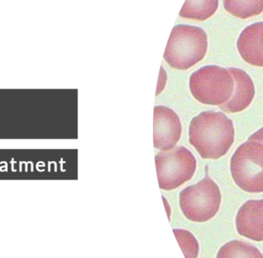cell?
Segmentation results:
<instances>
[{
    "instance_id": "obj_10",
    "label": "cell",
    "mask_w": 263,
    "mask_h": 258,
    "mask_svg": "<svg viewBox=\"0 0 263 258\" xmlns=\"http://www.w3.org/2000/svg\"><path fill=\"white\" fill-rule=\"evenodd\" d=\"M237 48L244 61L252 66L263 67V22L243 29L238 39Z\"/></svg>"
},
{
    "instance_id": "obj_5",
    "label": "cell",
    "mask_w": 263,
    "mask_h": 258,
    "mask_svg": "<svg viewBox=\"0 0 263 258\" xmlns=\"http://www.w3.org/2000/svg\"><path fill=\"white\" fill-rule=\"evenodd\" d=\"M222 195L218 185L209 177L179 194L181 210L193 222H206L216 216L220 208Z\"/></svg>"
},
{
    "instance_id": "obj_14",
    "label": "cell",
    "mask_w": 263,
    "mask_h": 258,
    "mask_svg": "<svg viewBox=\"0 0 263 258\" xmlns=\"http://www.w3.org/2000/svg\"><path fill=\"white\" fill-rule=\"evenodd\" d=\"M249 140L250 141L258 142V143L263 144V128L259 130L257 132L255 133L253 135L250 136Z\"/></svg>"
},
{
    "instance_id": "obj_7",
    "label": "cell",
    "mask_w": 263,
    "mask_h": 258,
    "mask_svg": "<svg viewBox=\"0 0 263 258\" xmlns=\"http://www.w3.org/2000/svg\"><path fill=\"white\" fill-rule=\"evenodd\" d=\"M182 134V125L177 114L163 106H155L153 118L154 148L162 151L175 148Z\"/></svg>"
},
{
    "instance_id": "obj_1",
    "label": "cell",
    "mask_w": 263,
    "mask_h": 258,
    "mask_svg": "<svg viewBox=\"0 0 263 258\" xmlns=\"http://www.w3.org/2000/svg\"><path fill=\"white\" fill-rule=\"evenodd\" d=\"M190 143L203 159L217 160L230 151L235 140L233 121L225 114L205 111L192 120Z\"/></svg>"
},
{
    "instance_id": "obj_8",
    "label": "cell",
    "mask_w": 263,
    "mask_h": 258,
    "mask_svg": "<svg viewBox=\"0 0 263 258\" xmlns=\"http://www.w3.org/2000/svg\"><path fill=\"white\" fill-rule=\"evenodd\" d=\"M236 229L242 237L263 242V200L246 202L238 211Z\"/></svg>"
},
{
    "instance_id": "obj_4",
    "label": "cell",
    "mask_w": 263,
    "mask_h": 258,
    "mask_svg": "<svg viewBox=\"0 0 263 258\" xmlns=\"http://www.w3.org/2000/svg\"><path fill=\"white\" fill-rule=\"evenodd\" d=\"M230 171L233 180L242 191L263 192V144L248 141L238 148L232 157Z\"/></svg>"
},
{
    "instance_id": "obj_9",
    "label": "cell",
    "mask_w": 263,
    "mask_h": 258,
    "mask_svg": "<svg viewBox=\"0 0 263 258\" xmlns=\"http://www.w3.org/2000/svg\"><path fill=\"white\" fill-rule=\"evenodd\" d=\"M234 80V90L228 102L219 106L228 114L242 112L249 107L255 97V86L251 77L242 69L229 68Z\"/></svg>"
},
{
    "instance_id": "obj_11",
    "label": "cell",
    "mask_w": 263,
    "mask_h": 258,
    "mask_svg": "<svg viewBox=\"0 0 263 258\" xmlns=\"http://www.w3.org/2000/svg\"><path fill=\"white\" fill-rule=\"evenodd\" d=\"M219 6L217 0L185 1L179 12L183 18L204 21L214 15Z\"/></svg>"
},
{
    "instance_id": "obj_13",
    "label": "cell",
    "mask_w": 263,
    "mask_h": 258,
    "mask_svg": "<svg viewBox=\"0 0 263 258\" xmlns=\"http://www.w3.org/2000/svg\"><path fill=\"white\" fill-rule=\"evenodd\" d=\"M218 257H263L262 253L253 245L239 241H233L224 245L218 253Z\"/></svg>"
},
{
    "instance_id": "obj_6",
    "label": "cell",
    "mask_w": 263,
    "mask_h": 258,
    "mask_svg": "<svg viewBox=\"0 0 263 258\" xmlns=\"http://www.w3.org/2000/svg\"><path fill=\"white\" fill-rule=\"evenodd\" d=\"M159 188L173 191L191 180L196 170L193 154L184 146L161 151L155 157Z\"/></svg>"
},
{
    "instance_id": "obj_12",
    "label": "cell",
    "mask_w": 263,
    "mask_h": 258,
    "mask_svg": "<svg viewBox=\"0 0 263 258\" xmlns=\"http://www.w3.org/2000/svg\"><path fill=\"white\" fill-rule=\"evenodd\" d=\"M223 5L227 12L242 20L260 15L263 12L262 0H226Z\"/></svg>"
},
{
    "instance_id": "obj_2",
    "label": "cell",
    "mask_w": 263,
    "mask_h": 258,
    "mask_svg": "<svg viewBox=\"0 0 263 258\" xmlns=\"http://www.w3.org/2000/svg\"><path fill=\"white\" fill-rule=\"evenodd\" d=\"M208 48L203 29L188 25L175 26L170 34L164 60L172 68L185 70L203 60Z\"/></svg>"
},
{
    "instance_id": "obj_3",
    "label": "cell",
    "mask_w": 263,
    "mask_h": 258,
    "mask_svg": "<svg viewBox=\"0 0 263 258\" xmlns=\"http://www.w3.org/2000/svg\"><path fill=\"white\" fill-rule=\"evenodd\" d=\"M190 88L192 95L199 103L219 106L231 98L234 80L228 69L206 66L192 74Z\"/></svg>"
}]
</instances>
